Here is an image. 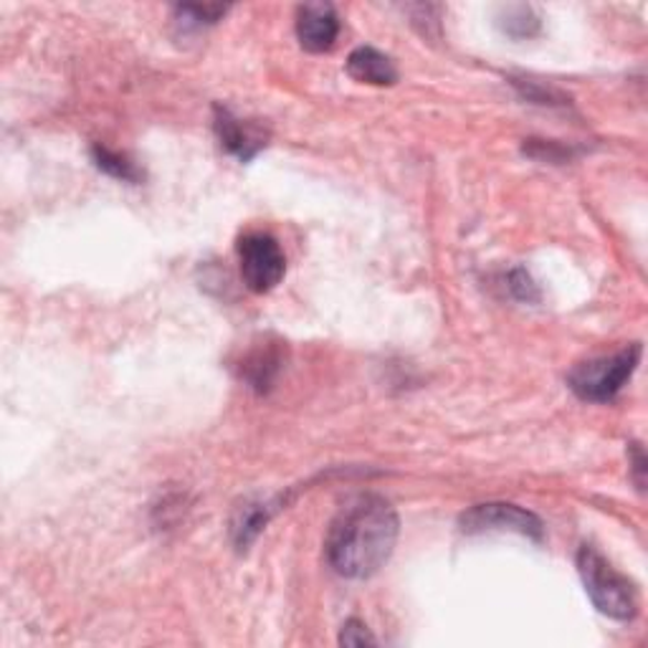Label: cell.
I'll return each mask as SVG.
<instances>
[{
	"label": "cell",
	"instance_id": "obj_1",
	"mask_svg": "<svg viewBox=\"0 0 648 648\" xmlns=\"http://www.w3.org/2000/svg\"><path fill=\"white\" fill-rule=\"evenodd\" d=\"M398 540V515L382 497L360 494L349 499L332 519L324 555L337 575L365 580L378 573L393 555Z\"/></svg>",
	"mask_w": 648,
	"mask_h": 648
},
{
	"label": "cell",
	"instance_id": "obj_2",
	"mask_svg": "<svg viewBox=\"0 0 648 648\" xmlns=\"http://www.w3.org/2000/svg\"><path fill=\"white\" fill-rule=\"evenodd\" d=\"M577 573L583 580L587 595L603 616L616 620H634L638 613V593L626 575L605 560L598 550L583 548L577 550Z\"/></svg>",
	"mask_w": 648,
	"mask_h": 648
},
{
	"label": "cell",
	"instance_id": "obj_3",
	"mask_svg": "<svg viewBox=\"0 0 648 648\" xmlns=\"http://www.w3.org/2000/svg\"><path fill=\"white\" fill-rule=\"evenodd\" d=\"M638 363H641V345H630L611 357H595V360L575 365L568 375V386L580 400L608 403L630 380Z\"/></svg>",
	"mask_w": 648,
	"mask_h": 648
},
{
	"label": "cell",
	"instance_id": "obj_4",
	"mask_svg": "<svg viewBox=\"0 0 648 648\" xmlns=\"http://www.w3.org/2000/svg\"><path fill=\"white\" fill-rule=\"evenodd\" d=\"M238 261H241V279L253 294H267L284 279L287 259L279 241L271 234H246L238 241Z\"/></svg>",
	"mask_w": 648,
	"mask_h": 648
},
{
	"label": "cell",
	"instance_id": "obj_5",
	"mask_svg": "<svg viewBox=\"0 0 648 648\" xmlns=\"http://www.w3.org/2000/svg\"><path fill=\"white\" fill-rule=\"evenodd\" d=\"M462 530L466 534L517 532L532 537V540H542L544 534L540 517H534L532 511L519 509L515 505H479L468 509L462 517Z\"/></svg>",
	"mask_w": 648,
	"mask_h": 648
},
{
	"label": "cell",
	"instance_id": "obj_6",
	"mask_svg": "<svg viewBox=\"0 0 648 648\" xmlns=\"http://www.w3.org/2000/svg\"><path fill=\"white\" fill-rule=\"evenodd\" d=\"M337 33L339 19L332 6L312 3L296 11V36H300V44L306 51H312V54H322V51L335 46Z\"/></svg>",
	"mask_w": 648,
	"mask_h": 648
},
{
	"label": "cell",
	"instance_id": "obj_7",
	"mask_svg": "<svg viewBox=\"0 0 648 648\" xmlns=\"http://www.w3.org/2000/svg\"><path fill=\"white\" fill-rule=\"evenodd\" d=\"M213 125H216L220 144L244 162L251 160L267 144V138H263L259 127L246 125L244 119L234 117L226 107H216V122Z\"/></svg>",
	"mask_w": 648,
	"mask_h": 648
},
{
	"label": "cell",
	"instance_id": "obj_8",
	"mask_svg": "<svg viewBox=\"0 0 648 648\" xmlns=\"http://www.w3.org/2000/svg\"><path fill=\"white\" fill-rule=\"evenodd\" d=\"M347 74L360 84H372V87H390L398 82L396 64L378 48L360 46L355 48L347 58Z\"/></svg>",
	"mask_w": 648,
	"mask_h": 648
},
{
	"label": "cell",
	"instance_id": "obj_9",
	"mask_svg": "<svg viewBox=\"0 0 648 648\" xmlns=\"http://www.w3.org/2000/svg\"><path fill=\"white\" fill-rule=\"evenodd\" d=\"M281 365H284V357H281L279 343L259 345L244 357L241 378L249 382L253 390H259V393H267V390L274 386L277 375L281 372Z\"/></svg>",
	"mask_w": 648,
	"mask_h": 648
},
{
	"label": "cell",
	"instance_id": "obj_10",
	"mask_svg": "<svg viewBox=\"0 0 648 648\" xmlns=\"http://www.w3.org/2000/svg\"><path fill=\"white\" fill-rule=\"evenodd\" d=\"M271 519V505L267 501H246L236 509L234 522H231V537L238 550H246L249 544L261 534L263 527Z\"/></svg>",
	"mask_w": 648,
	"mask_h": 648
},
{
	"label": "cell",
	"instance_id": "obj_11",
	"mask_svg": "<svg viewBox=\"0 0 648 648\" xmlns=\"http://www.w3.org/2000/svg\"><path fill=\"white\" fill-rule=\"evenodd\" d=\"M91 160H94V165L101 170V173L112 175V177H117V181L140 183V177H142L140 170L134 168V162H130L125 155H119V152H112V150L97 144V148H91Z\"/></svg>",
	"mask_w": 648,
	"mask_h": 648
},
{
	"label": "cell",
	"instance_id": "obj_12",
	"mask_svg": "<svg viewBox=\"0 0 648 648\" xmlns=\"http://www.w3.org/2000/svg\"><path fill=\"white\" fill-rule=\"evenodd\" d=\"M226 6H181L175 8L177 19L185 25H210L226 15Z\"/></svg>",
	"mask_w": 648,
	"mask_h": 648
},
{
	"label": "cell",
	"instance_id": "obj_13",
	"mask_svg": "<svg viewBox=\"0 0 648 648\" xmlns=\"http://www.w3.org/2000/svg\"><path fill=\"white\" fill-rule=\"evenodd\" d=\"M537 25H540V21L534 19L530 8L519 6V8H511V11L507 13V33H511V36H532V33L537 31Z\"/></svg>",
	"mask_w": 648,
	"mask_h": 648
},
{
	"label": "cell",
	"instance_id": "obj_14",
	"mask_svg": "<svg viewBox=\"0 0 648 648\" xmlns=\"http://www.w3.org/2000/svg\"><path fill=\"white\" fill-rule=\"evenodd\" d=\"M339 644L360 648V646H375V644H378V638L370 634V628L365 626L363 620L349 618L347 624L343 626V630H339Z\"/></svg>",
	"mask_w": 648,
	"mask_h": 648
},
{
	"label": "cell",
	"instance_id": "obj_15",
	"mask_svg": "<svg viewBox=\"0 0 648 648\" xmlns=\"http://www.w3.org/2000/svg\"><path fill=\"white\" fill-rule=\"evenodd\" d=\"M509 289H511V294L517 296V300H522V302L537 300V289H534V284H532V279L527 277L522 269H517L515 274L509 277Z\"/></svg>",
	"mask_w": 648,
	"mask_h": 648
},
{
	"label": "cell",
	"instance_id": "obj_16",
	"mask_svg": "<svg viewBox=\"0 0 648 648\" xmlns=\"http://www.w3.org/2000/svg\"><path fill=\"white\" fill-rule=\"evenodd\" d=\"M630 454H634V472H636V482L644 489V472H646V456L644 449L638 443H630Z\"/></svg>",
	"mask_w": 648,
	"mask_h": 648
}]
</instances>
